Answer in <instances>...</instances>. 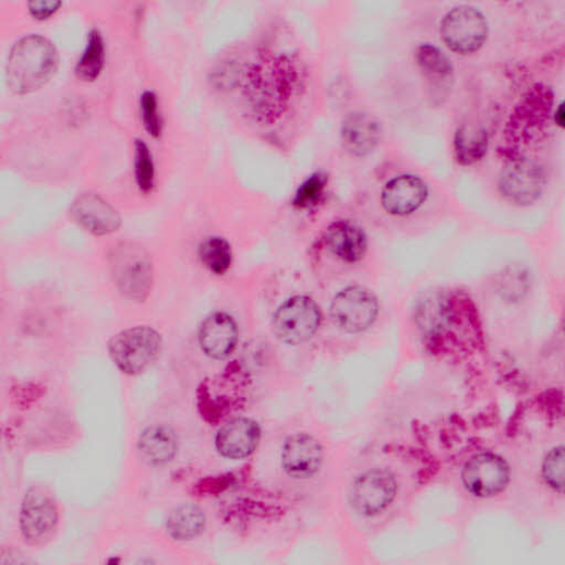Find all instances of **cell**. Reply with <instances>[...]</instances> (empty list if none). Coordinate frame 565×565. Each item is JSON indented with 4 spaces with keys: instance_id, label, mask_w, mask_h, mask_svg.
I'll return each instance as SVG.
<instances>
[{
    "instance_id": "obj_16",
    "label": "cell",
    "mask_w": 565,
    "mask_h": 565,
    "mask_svg": "<svg viewBox=\"0 0 565 565\" xmlns=\"http://www.w3.org/2000/svg\"><path fill=\"white\" fill-rule=\"evenodd\" d=\"M239 339L236 321L227 313L209 315L202 324L200 344L209 358L225 360L235 351Z\"/></svg>"
},
{
    "instance_id": "obj_25",
    "label": "cell",
    "mask_w": 565,
    "mask_h": 565,
    "mask_svg": "<svg viewBox=\"0 0 565 565\" xmlns=\"http://www.w3.org/2000/svg\"><path fill=\"white\" fill-rule=\"evenodd\" d=\"M416 61L424 76L432 81H446L453 76V64L435 46L423 44L416 50Z\"/></svg>"
},
{
    "instance_id": "obj_12",
    "label": "cell",
    "mask_w": 565,
    "mask_h": 565,
    "mask_svg": "<svg viewBox=\"0 0 565 565\" xmlns=\"http://www.w3.org/2000/svg\"><path fill=\"white\" fill-rule=\"evenodd\" d=\"M397 494L395 477L385 469H372L353 483L350 501L357 513L375 516L385 512Z\"/></svg>"
},
{
    "instance_id": "obj_21",
    "label": "cell",
    "mask_w": 565,
    "mask_h": 565,
    "mask_svg": "<svg viewBox=\"0 0 565 565\" xmlns=\"http://www.w3.org/2000/svg\"><path fill=\"white\" fill-rule=\"evenodd\" d=\"M489 149V134L484 128L464 124L456 131L454 152L458 164L472 166L484 158Z\"/></svg>"
},
{
    "instance_id": "obj_20",
    "label": "cell",
    "mask_w": 565,
    "mask_h": 565,
    "mask_svg": "<svg viewBox=\"0 0 565 565\" xmlns=\"http://www.w3.org/2000/svg\"><path fill=\"white\" fill-rule=\"evenodd\" d=\"M137 448L146 462L160 466L171 461L176 456L178 438L171 429L154 425L141 434Z\"/></svg>"
},
{
    "instance_id": "obj_5",
    "label": "cell",
    "mask_w": 565,
    "mask_h": 565,
    "mask_svg": "<svg viewBox=\"0 0 565 565\" xmlns=\"http://www.w3.org/2000/svg\"><path fill=\"white\" fill-rule=\"evenodd\" d=\"M163 339L149 326L120 332L109 342V354L118 369L128 375L146 371L160 356Z\"/></svg>"
},
{
    "instance_id": "obj_32",
    "label": "cell",
    "mask_w": 565,
    "mask_h": 565,
    "mask_svg": "<svg viewBox=\"0 0 565 565\" xmlns=\"http://www.w3.org/2000/svg\"><path fill=\"white\" fill-rule=\"evenodd\" d=\"M62 7L61 2H32L28 4V11L31 15L37 21H46L52 15H55L60 8Z\"/></svg>"
},
{
    "instance_id": "obj_19",
    "label": "cell",
    "mask_w": 565,
    "mask_h": 565,
    "mask_svg": "<svg viewBox=\"0 0 565 565\" xmlns=\"http://www.w3.org/2000/svg\"><path fill=\"white\" fill-rule=\"evenodd\" d=\"M326 244L333 254L347 263L361 261L368 250L364 231L350 221L333 224L326 231Z\"/></svg>"
},
{
    "instance_id": "obj_24",
    "label": "cell",
    "mask_w": 565,
    "mask_h": 565,
    "mask_svg": "<svg viewBox=\"0 0 565 565\" xmlns=\"http://www.w3.org/2000/svg\"><path fill=\"white\" fill-rule=\"evenodd\" d=\"M200 259L211 273L223 276L232 266V247L225 238L209 237L200 247Z\"/></svg>"
},
{
    "instance_id": "obj_23",
    "label": "cell",
    "mask_w": 565,
    "mask_h": 565,
    "mask_svg": "<svg viewBox=\"0 0 565 565\" xmlns=\"http://www.w3.org/2000/svg\"><path fill=\"white\" fill-rule=\"evenodd\" d=\"M106 64V46L103 34L93 29L87 35L85 48L75 65L76 76L84 82L96 81Z\"/></svg>"
},
{
    "instance_id": "obj_15",
    "label": "cell",
    "mask_w": 565,
    "mask_h": 565,
    "mask_svg": "<svg viewBox=\"0 0 565 565\" xmlns=\"http://www.w3.org/2000/svg\"><path fill=\"white\" fill-rule=\"evenodd\" d=\"M428 195V185L421 178L404 175L390 180L385 185L382 203L388 214L402 217L420 209Z\"/></svg>"
},
{
    "instance_id": "obj_8",
    "label": "cell",
    "mask_w": 565,
    "mask_h": 565,
    "mask_svg": "<svg viewBox=\"0 0 565 565\" xmlns=\"http://www.w3.org/2000/svg\"><path fill=\"white\" fill-rule=\"evenodd\" d=\"M545 184L543 168L533 160L512 158L500 180V191L509 203L518 206L533 204Z\"/></svg>"
},
{
    "instance_id": "obj_10",
    "label": "cell",
    "mask_w": 565,
    "mask_h": 565,
    "mask_svg": "<svg viewBox=\"0 0 565 565\" xmlns=\"http://www.w3.org/2000/svg\"><path fill=\"white\" fill-rule=\"evenodd\" d=\"M378 312V301L370 291L360 287H350L339 292L330 308L335 324L350 334L371 327Z\"/></svg>"
},
{
    "instance_id": "obj_9",
    "label": "cell",
    "mask_w": 565,
    "mask_h": 565,
    "mask_svg": "<svg viewBox=\"0 0 565 565\" xmlns=\"http://www.w3.org/2000/svg\"><path fill=\"white\" fill-rule=\"evenodd\" d=\"M509 477L506 460L493 453H482L470 458L461 474L466 490L482 498L501 494L507 488Z\"/></svg>"
},
{
    "instance_id": "obj_11",
    "label": "cell",
    "mask_w": 565,
    "mask_h": 565,
    "mask_svg": "<svg viewBox=\"0 0 565 565\" xmlns=\"http://www.w3.org/2000/svg\"><path fill=\"white\" fill-rule=\"evenodd\" d=\"M58 524V508L52 494L40 486L32 488L25 495L21 527L25 540L34 545L46 543Z\"/></svg>"
},
{
    "instance_id": "obj_7",
    "label": "cell",
    "mask_w": 565,
    "mask_h": 565,
    "mask_svg": "<svg viewBox=\"0 0 565 565\" xmlns=\"http://www.w3.org/2000/svg\"><path fill=\"white\" fill-rule=\"evenodd\" d=\"M322 313L310 297L298 296L281 304L273 316V333L282 342L301 345L318 330Z\"/></svg>"
},
{
    "instance_id": "obj_13",
    "label": "cell",
    "mask_w": 565,
    "mask_h": 565,
    "mask_svg": "<svg viewBox=\"0 0 565 565\" xmlns=\"http://www.w3.org/2000/svg\"><path fill=\"white\" fill-rule=\"evenodd\" d=\"M70 215L79 227L97 237L111 236L122 226L117 209L96 193L79 195L70 207Z\"/></svg>"
},
{
    "instance_id": "obj_6",
    "label": "cell",
    "mask_w": 565,
    "mask_h": 565,
    "mask_svg": "<svg viewBox=\"0 0 565 565\" xmlns=\"http://www.w3.org/2000/svg\"><path fill=\"white\" fill-rule=\"evenodd\" d=\"M489 23L476 8L461 5L449 11L441 23V39L458 55L479 51L488 40Z\"/></svg>"
},
{
    "instance_id": "obj_2",
    "label": "cell",
    "mask_w": 565,
    "mask_h": 565,
    "mask_svg": "<svg viewBox=\"0 0 565 565\" xmlns=\"http://www.w3.org/2000/svg\"><path fill=\"white\" fill-rule=\"evenodd\" d=\"M252 380L239 361L230 362L220 373L205 380L197 390V406L203 419L218 424L241 410L249 398Z\"/></svg>"
},
{
    "instance_id": "obj_1",
    "label": "cell",
    "mask_w": 565,
    "mask_h": 565,
    "mask_svg": "<svg viewBox=\"0 0 565 565\" xmlns=\"http://www.w3.org/2000/svg\"><path fill=\"white\" fill-rule=\"evenodd\" d=\"M59 53L55 45L41 35L20 39L11 50L7 65L8 85L20 96L44 86L56 73Z\"/></svg>"
},
{
    "instance_id": "obj_18",
    "label": "cell",
    "mask_w": 565,
    "mask_h": 565,
    "mask_svg": "<svg viewBox=\"0 0 565 565\" xmlns=\"http://www.w3.org/2000/svg\"><path fill=\"white\" fill-rule=\"evenodd\" d=\"M382 127L372 116L364 112L349 115L341 125V141L345 148L354 156L363 157L380 144Z\"/></svg>"
},
{
    "instance_id": "obj_29",
    "label": "cell",
    "mask_w": 565,
    "mask_h": 565,
    "mask_svg": "<svg viewBox=\"0 0 565 565\" xmlns=\"http://www.w3.org/2000/svg\"><path fill=\"white\" fill-rule=\"evenodd\" d=\"M545 483L554 491L562 493L564 489V448L552 449L545 457L542 468Z\"/></svg>"
},
{
    "instance_id": "obj_31",
    "label": "cell",
    "mask_w": 565,
    "mask_h": 565,
    "mask_svg": "<svg viewBox=\"0 0 565 565\" xmlns=\"http://www.w3.org/2000/svg\"><path fill=\"white\" fill-rule=\"evenodd\" d=\"M44 394V388L36 384H24L14 388V399L20 408H29V406L37 402Z\"/></svg>"
},
{
    "instance_id": "obj_17",
    "label": "cell",
    "mask_w": 565,
    "mask_h": 565,
    "mask_svg": "<svg viewBox=\"0 0 565 565\" xmlns=\"http://www.w3.org/2000/svg\"><path fill=\"white\" fill-rule=\"evenodd\" d=\"M261 438L257 423L247 418H236L225 423L216 436L219 453L230 459H243L256 449Z\"/></svg>"
},
{
    "instance_id": "obj_14",
    "label": "cell",
    "mask_w": 565,
    "mask_h": 565,
    "mask_svg": "<svg viewBox=\"0 0 565 565\" xmlns=\"http://www.w3.org/2000/svg\"><path fill=\"white\" fill-rule=\"evenodd\" d=\"M323 461V448L313 436L300 433L291 436L282 447L281 465L293 479L314 477Z\"/></svg>"
},
{
    "instance_id": "obj_22",
    "label": "cell",
    "mask_w": 565,
    "mask_h": 565,
    "mask_svg": "<svg viewBox=\"0 0 565 565\" xmlns=\"http://www.w3.org/2000/svg\"><path fill=\"white\" fill-rule=\"evenodd\" d=\"M206 516L196 505L187 504L175 509L167 520V531L178 541L192 540L205 529Z\"/></svg>"
},
{
    "instance_id": "obj_4",
    "label": "cell",
    "mask_w": 565,
    "mask_h": 565,
    "mask_svg": "<svg viewBox=\"0 0 565 565\" xmlns=\"http://www.w3.org/2000/svg\"><path fill=\"white\" fill-rule=\"evenodd\" d=\"M554 104L553 91L544 84L530 87L512 112L505 129V140L516 151L541 135L549 125Z\"/></svg>"
},
{
    "instance_id": "obj_26",
    "label": "cell",
    "mask_w": 565,
    "mask_h": 565,
    "mask_svg": "<svg viewBox=\"0 0 565 565\" xmlns=\"http://www.w3.org/2000/svg\"><path fill=\"white\" fill-rule=\"evenodd\" d=\"M134 176L141 193L147 195L154 191L155 164L152 152L143 140H136L134 145Z\"/></svg>"
},
{
    "instance_id": "obj_30",
    "label": "cell",
    "mask_w": 565,
    "mask_h": 565,
    "mask_svg": "<svg viewBox=\"0 0 565 565\" xmlns=\"http://www.w3.org/2000/svg\"><path fill=\"white\" fill-rule=\"evenodd\" d=\"M236 482L237 478L232 473L211 477L195 485L194 494L201 497L217 495L230 489Z\"/></svg>"
},
{
    "instance_id": "obj_33",
    "label": "cell",
    "mask_w": 565,
    "mask_h": 565,
    "mask_svg": "<svg viewBox=\"0 0 565 565\" xmlns=\"http://www.w3.org/2000/svg\"><path fill=\"white\" fill-rule=\"evenodd\" d=\"M554 120L556 125H558L561 129L564 128V105L561 104L555 112Z\"/></svg>"
},
{
    "instance_id": "obj_28",
    "label": "cell",
    "mask_w": 565,
    "mask_h": 565,
    "mask_svg": "<svg viewBox=\"0 0 565 565\" xmlns=\"http://www.w3.org/2000/svg\"><path fill=\"white\" fill-rule=\"evenodd\" d=\"M141 117L146 132L154 139H158L163 132V120L158 110L156 94L145 91L140 100Z\"/></svg>"
},
{
    "instance_id": "obj_27",
    "label": "cell",
    "mask_w": 565,
    "mask_h": 565,
    "mask_svg": "<svg viewBox=\"0 0 565 565\" xmlns=\"http://www.w3.org/2000/svg\"><path fill=\"white\" fill-rule=\"evenodd\" d=\"M328 177L325 172H315L301 183L293 199V206L299 211L316 207L326 192Z\"/></svg>"
},
{
    "instance_id": "obj_3",
    "label": "cell",
    "mask_w": 565,
    "mask_h": 565,
    "mask_svg": "<svg viewBox=\"0 0 565 565\" xmlns=\"http://www.w3.org/2000/svg\"><path fill=\"white\" fill-rule=\"evenodd\" d=\"M111 277L128 300L143 303L152 294L154 266L148 252L139 243L121 242L109 254Z\"/></svg>"
}]
</instances>
